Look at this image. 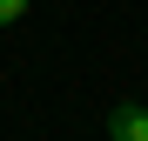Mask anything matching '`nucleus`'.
Masks as SVG:
<instances>
[{
	"instance_id": "1",
	"label": "nucleus",
	"mask_w": 148,
	"mask_h": 141,
	"mask_svg": "<svg viewBox=\"0 0 148 141\" xmlns=\"http://www.w3.org/2000/svg\"><path fill=\"white\" fill-rule=\"evenodd\" d=\"M108 141H148V108L141 101H121L108 114Z\"/></svg>"
},
{
	"instance_id": "2",
	"label": "nucleus",
	"mask_w": 148,
	"mask_h": 141,
	"mask_svg": "<svg viewBox=\"0 0 148 141\" xmlns=\"http://www.w3.org/2000/svg\"><path fill=\"white\" fill-rule=\"evenodd\" d=\"M27 7H34V0H0V27H14V20L27 14Z\"/></svg>"
}]
</instances>
